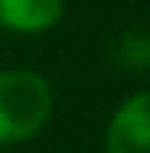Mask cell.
<instances>
[{
  "instance_id": "1",
  "label": "cell",
  "mask_w": 150,
  "mask_h": 153,
  "mask_svg": "<svg viewBox=\"0 0 150 153\" xmlns=\"http://www.w3.org/2000/svg\"><path fill=\"white\" fill-rule=\"evenodd\" d=\"M52 111L49 82L26 68L0 72V143H20L43 130Z\"/></svg>"
},
{
  "instance_id": "2",
  "label": "cell",
  "mask_w": 150,
  "mask_h": 153,
  "mask_svg": "<svg viewBox=\"0 0 150 153\" xmlns=\"http://www.w3.org/2000/svg\"><path fill=\"white\" fill-rule=\"evenodd\" d=\"M108 153H150V91L127 98L108 124Z\"/></svg>"
},
{
  "instance_id": "3",
  "label": "cell",
  "mask_w": 150,
  "mask_h": 153,
  "mask_svg": "<svg viewBox=\"0 0 150 153\" xmlns=\"http://www.w3.org/2000/svg\"><path fill=\"white\" fill-rule=\"evenodd\" d=\"M62 0H0V23L16 33H43L62 20Z\"/></svg>"
}]
</instances>
